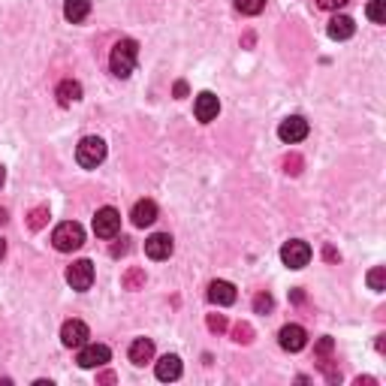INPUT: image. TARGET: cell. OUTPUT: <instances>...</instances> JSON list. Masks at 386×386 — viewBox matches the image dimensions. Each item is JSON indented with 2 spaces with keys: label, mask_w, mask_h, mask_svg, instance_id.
<instances>
[{
  "label": "cell",
  "mask_w": 386,
  "mask_h": 386,
  "mask_svg": "<svg viewBox=\"0 0 386 386\" xmlns=\"http://www.w3.org/2000/svg\"><path fill=\"white\" fill-rule=\"evenodd\" d=\"M136 61H139V43L136 40H121L112 46V55H109V67L118 79H127L133 70H136Z\"/></svg>",
  "instance_id": "cell-1"
},
{
  "label": "cell",
  "mask_w": 386,
  "mask_h": 386,
  "mask_svg": "<svg viewBox=\"0 0 386 386\" xmlns=\"http://www.w3.org/2000/svg\"><path fill=\"white\" fill-rule=\"evenodd\" d=\"M51 244L61 251V254H73V251H79L82 244H85V229L82 224H75V221H63L55 226V233H51Z\"/></svg>",
  "instance_id": "cell-2"
},
{
  "label": "cell",
  "mask_w": 386,
  "mask_h": 386,
  "mask_svg": "<svg viewBox=\"0 0 386 386\" xmlns=\"http://www.w3.org/2000/svg\"><path fill=\"white\" fill-rule=\"evenodd\" d=\"M75 160H79V166H85V169H97V166L106 160V142H103L100 136H85L79 148H75Z\"/></svg>",
  "instance_id": "cell-3"
},
{
  "label": "cell",
  "mask_w": 386,
  "mask_h": 386,
  "mask_svg": "<svg viewBox=\"0 0 386 386\" xmlns=\"http://www.w3.org/2000/svg\"><path fill=\"white\" fill-rule=\"evenodd\" d=\"M281 260H284L287 268H305L308 263H311V248H308V241L293 239L281 248Z\"/></svg>",
  "instance_id": "cell-4"
},
{
  "label": "cell",
  "mask_w": 386,
  "mask_h": 386,
  "mask_svg": "<svg viewBox=\"0 0 386 386\" xmlns=\"http://www.w3.org/2000/svg\"><path fill=\"white\" fill-rule=\"evenodd\" d=\"M94 233L100 239H115L121 233V214L112 209V205H106V209H100L94 214Z\"/></svg>",
  "instance_id": "cell-5"
},
{
  "label": "cell",
  "mask_w": 386,
  "mask_h": 386,
  "mask_svg": "<svg viewBox=\"0 0 386 386\" xmlns=\"http://www.w3.org/2000/svg\"><path fill=\"white\" fill-rule=\"evenodd\" d=\"M67 284L73 290H79V293L91 290V284H94V263L91 260H75L67 268Z\"/></svg>",
  "instance_id": "cell-6"
},
{
  "label": "cell",
  "mask_w": 386,
  "mask_h": 386,
  "mask_svg": "<svg viewBox=\"0 0 386 386\" xmlns=\"http://www.w3.org/2000/svg\"><path fill=\"white\" fill-rule=\"evenodd\" d=\"M112 359V350L106 344H82L79 347V365L82 368H103Z\"/></svg>",
  "instance_id": "cell-7"
},
{
  "label": "cell",
  "mask_w": 386,
  "mask_h": 386,
  "mask_svg": "<svg viewBox=\"0 0 386 386\" xmlns=\"http://www.w3.org/2000/svg\"><path fill=\"white\" fill-rule=\"evenodd\" d=\"M278 136H281V142H287V145L302 142V139L308 136V121L302 118V115H290V118L281 121Z\"/></svg>",
  "instance_id": "cell-8"
},
{
  "label": "cell",
  "mask_w": 386,
  "mask_h": 386,
  "mask_svg": "<svg viewBox=\"0 0 386 386\" xmlns=\"http://www.w3.org/2000/svg\"><path fill=\"white\" fill-rule=\"evenodd\" d=\"M278 344L284 347L287 353H299L302 347L308 344V332H305L299 323H287L284 329L278 332Z\"/></svg>",
  "instance_id": "cell-9"
},
{
  "label": "cell",
  "mask_w": 386,
  "mask_h": 386,
  "mask_svg": "<svg viewBox=\"0 0 386 386\" xmlns=\"http://www.w3.org/2000/svg\"><path fill=\"white\" fill-rule=\"evenodd\" d=\"M217 112H221V100H217L212 91H202L193 103V115H197L199 124H212L217 118Z\"/></svg>",
  "instance_id": "cell-10"
},
{
  "label": "cell",
  "mask_w": 386,
  "mask_h": 386,
  "mask_svg": "<svg viewBox=\"0 0 386 386\" xmlns=\"http://www.w3.org/2000/svg\"><path fill=\"white\" fill-rule=\"evenodd\" d=\"M88 338H91V332H88V323H82V320H67V323L61 326V344L63 347H82Z\"/></svg>",
  "instance_id": "cell-11"
},
{
  "label": "cell",
  "mask_w": 386,
  "mask_h": 386,
  "mask_svg": "<svg viewBox=\"0 0 386 386\" xmlns=\"http://www.w3.org/2000/svg\"><path fill=\"white\" fill-rule=\"evenodd\" d=\"M172 251H175V244H172L169 233H154L151 239H145V254L151 260H169Z\"/></svg>",
  "instance_id": "cell-12"
},
{
  "label": "cell",
  "mask_w": 386,
  "mask_h": 386,
  "mask_svg": "<svg viewBox=\"0 0 386 386\" xmlns=\"http://www.w3.org/2000/svg\"><path fill=\"white\" fill-rule=\"evenodd\" d=\"M130 221H133V226H151L154 221H157V202L154 199H139L136 205H133V212H130Z\"/></svg>",
  "instance_id": "cell-13"
},
{
  "label": "cell",
  "mask_w": 386,
  "mask_h": 386,
  "mask_svg": "<svg viewBox=\"0 0 386 386\" xmlns=\"http://www.w3.org/2000/svg\"><path fill=\"white\" fill-rule=\"evenodd\" d=\"M154 375H157V380H163V383L178 380V377H182V359H178L175 353L160 356V362H157V368H154Z\"/></svg>",
  "instance_id": "cell-14"
},
{
  "label": "cell",
  "mask_w": 386,
  "mask_h": 386,
  "mask_svg": "<svg viewBox=\"0 0 386 386\" xmlns=\"http://www.w3.org/2000/svg\"><path fill=\"white\" fill-rule=\"evenodd\" d=\"M209 302L221 305V308L233 305L236 302V287L229 284V281H212V284H209Z\"/></svg>",
  "instance_id": "cell-15"
},
{
  "label": "cell",
  "mask_w": 386,
  "mask_h": 386,
  "mask_svg": "<svg viewBox=\"0 0 386 386\" xmlns=\"http://www.w3.org/2000/svg\"><path fill=\"white\" fill-rule=\"evenodd\" d=\"M353 31H356V24H353V19L350 16H335L329 21V28H326V33L332 36V40H350L353 36Z\"/></svg>",
  "instance_id": "cell-16"
},
{
  "label": "cell",
  "mask_w": 386,
  "mask_h": 386,
  "mask_svg": "<svg viewBox=\"0 0 386 386\" xmlns=\"http://www.w3.org/2000/svg\"><path fill=\"white\" fill-rule=\"evenodd\" d=\"M55 97H58L61 106H73V103H79V100H82V85L75 82V79H63V82L58 85Z\"/></svg>",
  "instance_id": "cell-17"
},
{
  "label": "cell",
  "mask_w": 386,
  "mask_h": 386,
  "mask_svg": "<svg viewBox=\"0 0 386 386\" xmlns=\"http://www.w3.org/2000/svg\"><path fill=\"white\" fill-rule=\"evenodd\" d=\"M154 359V341L151 338H136L130 344V362L133 365H145Z\"/></svg>",
  "instance_id": "cell-18"
},
{
  "label": "cell",
  "mask_w": 386,
  "mask_h": 386,
  "mask_svg": "<svg viewBox=\"0 0 386 386\" xmlns=\"http://www.w3.org/2000/svg\"><path fill=\"white\" fill-rule=\"evenodd\" d=\"M88 12H91V0H67V4H63V16H67V21H73V24L85 21Z\"/></svg>",
  "instance_id": "cell-19"
},
{
  "label": "cell",
  "mask_w": 386,
  "mask_h": 386,
  "mask_svg": "<svg viewBox=\"0 0 386 386\" xmlns=\"http://www.w3.org/2000/svg\"><path fill=\"white\" fill-rule=\"evenodd\" d=\"M48 217H51V214H48V205H36V209L28 214V226L36 233V229H43V226L48 224Z\"/></svg>",
  "instance_id": "cell-20"
},
{
  "label": "cell",
  "mask_w": 386,
  "mask_h": 386,
  "mask_svg": "<svg viewBox=\"0 0 386 386\" xmlns=\"http://www.w3.org/2000/svg\"><path fill=\"white\" fill-rule=\"evenodd\" d=\"M236 9L241 16H260L266 9V0H236Z\"/></svg>",
  "instance_id": "cell-21"
},
{
  "label": "cell",
  "mask_w": 386,
  "mask_h": 386,
  "mask_svg": "<svg viewBox=\"0 0 386 386\" xmlns=\"http://www.w3.org/2000/svg\"><path fill=\"white\" fill-rule=\"evenodd\" d=\"M368 287L375 290V293L386 290V268L383 266H377V268H371V272H368Z\"/></svg>",
  "instance_id": "cell-22"
},
{
  "label": "cell",
  "mask_w": 386,
  "mask_h": 386,
  "mask_svg": "<svg viewBox=\"0 0 386 386\" xmlns=\"http://www.w3.org/2000/svg\"><path fill=\"white\" fill-rule=\"evenodd\" d=\"M365 12H368V19L375 24H386V0H371Z\"/></svg>",
  "instance_id": "cell-23"
},
{
  "label": "cell",
  "mask_w": 386,
  "mask_h": 386,
  "mask_svg": "<svg viewBox=\"0 0 386 386\" xmlns=\"http://www.w3.org/2000/svg\"><path fill=\"white\" fill-rule=\"evenodd\" d=\"M142 284H145V272H142V268H130V272L124 275V287L127 290H139Z\"/></svg>",
  "instance_id": "cell-24"
},
{
  "label": "cell",
  "mask_w": 386,
  "mask_h": 386,
  "mask_svg": "<svg viewBox=\"0 0 386 386\" xmlns=\"http://www.w3.org/2000/svg\"><path fill=\"white\" fill-rule=\"evenodd\" d=\"M272 305H275V299L268 293H256L254 296V311L256 314H268V311H272Z\"/></svg>",
  "instance_id": "cell-25"
},
{
  "label": "cell",
  "mask_w": 386,
  "mask_h": 386,
  "mask_svg": "<svg viewBox=\"0 0 386 386\" xmlns=\"http://www.w3.org/2000/svg\"><path fill=\"white\" fill-rule=\"evenodd\" d=\"M233 341H236V344H251V341H254L251 323H239V326L233 329Z\"/></svg>",
  "instance_id": "cell-26"
},
{
  "label": "cell",
  "mask_w": 386,
  "mask_h": 386,
  "mask_svg": "<svg viewBox=\"0 0 386 386\" xmlns=\"http://www.w3.org/2000/svg\"><path fill=\"white\" fill-rule=\"evenodd\" d=\"M284 172H290V175H299L302 172V157H299V154H290V157H284Z\"/></svg>",
  "instance_id": "cell-27"
},
{
  "label": "cell",
  "mask_w": 386,
  "mask_h": 386,
  "mask_svg": "<svg viewBox=\"0 0 386 386\" xmlns=\"http://www.w3.org/2000/svg\"><path fill=\"white\" fill-rule=\"evenodd\" d=\"M332 350H335V341H332V338H320L317 347H314V353H317V356H323V359H326Z\"/></svg>",
  "instance_id": "cell-28"
},
{
  "label": "cell",
  "mask_w": 386,
  "mask_h": 386,
  "mask_svg": "<svg viewBox=\"0 0 386 386\" xmlns=\"http://www.w3.org/2000/svg\"><path fill=\"white\" fill-rule=\"evenodd\" d=\"M209 329L221 335V332L226 329V317H224V314H212V317H209Z\"/></svg>",
  "instance_id": "cell-29"
},
{
  "label": "cell",
  "mask_w": 386,
  "mask_h": 386,
  "mask_svg": "<svg viewBox=\"0 0 386 386\" xmlns=\"http://www.w3.org/2000/svg\"><path fill=\"white\" fill-rule=\"evenodd\" d=\"M350 0H317V6L320 9H341V6H347Z\"/></svg>",
  "instance_id": "cell-30"
},
{
  "label": "cell",
  "mask_w": 386,
  "mask_h": 386,
  "mask_svg": "<svg viewBox=\"0 0 386 386\" xmlns=\"http://www.w3.org/2000/svg\"><path fill=\"white\" fill-rule=\"evenodd\" d=\"M127 251H130V239H121V241L112 248V256H121V254H127Z\"/></svg>",
  "instance_id": "cell-31"
},
{
  "label": "cell",
  "mask_w": 386,
  "mask_h": 386,
  "mask_svg": "<svg viewBox=\"0 0 386 386\" xmlns=\"http://www.w3.org/2000/svg\"><path fill=\"white\" fill-rule=\"evenodd\" d=\"M97 383H115V375L112 371H103V375H97Z\"/></svg>",
  "instance_id": "cell-32"
},
{
  "label": "cell",
  "mask_w": 386,
  "mask_h": 386,
  "mask_svg": "<svg viewBox=\"0 0 386 386\" xmlns=\"http://www.w3.org/2000/svg\"><path fill=\"white\" fill-rule=\"evenodd\" d=\"M175 97H187V82H175Z\"/></svg>",
  "instance_id": "cell-33"
},
{
  "label": "cell",
  "mask_w": 386,
  "mask_h": 386,
  "mask_svg": "<svg viewBox=\"0 0 386 386\" xmlns=\"http://www.w3.org/2000/svg\"><path fill=\"white\" fill-rule=\"evenodd\" d=\"M4 182H6V169L0 166V187H4Z\"/></svg>",
  "instance_id": "cell-34"
},
{
  "label": "cell",
  "mask_w": 386,
  "mask_h": 386,
  "mask_svg": "<svg viewBox=\"0 0 386 386\" xmlns=\"http://www.w3.org/2000/svg\"><path fill=\"white\" fill-rule=\"evenodd\" d=\"M4 254H6V241L0 239V260H4Z\"/></svg>",
  "instance_id": "cell-35"
},
{
  "label": "cell",
  "mask_w": 386,
  "mask_h": 386,
  "mask_svg": "<svg viewBox=\"0 0 386 386\" xmlns=\"http://www.w3.org/2000/svg\"><path fill=\"white\" fill-rule=\"evenodd\" d=\"M0 224H6V209H0Z\"/></svg>",
  "instance_id": "cell-36"
}]
</instances>
